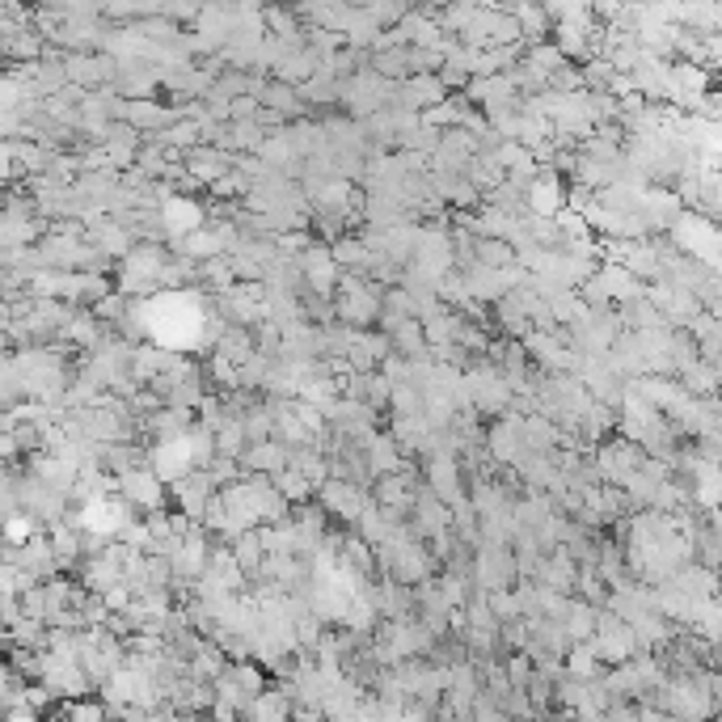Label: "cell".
I'll list each match as a JSON object with an SVG mask.
<instances>
[{"label":"cell","instance_id":"cell-3","mask_svg":"<svg viewBox=\"0 0 722 722\" xmlns=\"http://www.w3.org/2000/svg\"><path fill=\"white\" fill-rule=\"evenodd\" d=\"M676 237L689 245V250H697V254H706V258H714V228L706 224V220H697V216H689V220H680V228H676Z\"/></svg>","mask_w":722,"mask_h":722},{"label":"cell","instance_id":"cell-8","mask_svg":"<svg viewBox=\"0 0 722 722\" xmlns=\"http://www.w3.org/2000/svg\"><path fill=\"white\" fill-rule=\"evenodd\" d=\"M190 254H216V237L195 233V237H190Z\"/></svg>","mask_w":722,"mask_h":722},{"label":"cell","instance_id":"cell-6","mask_svg":"<svg viewBox=\"0 0 722 722\" xmlns=\"http://www.w3.org/2000/svg\"><path fill=\"white\" fill-rule=\"evenodd\" d=\"M558 186L554 182H541L537 190H532V207H537V216H554L558 212Z\"/></svg>","mask_w":722,"mask_h":722},{"label":"cell","instance_id":"cell-7","mask_svg":"<svg viewBox=\"0 0 722 722\" xmlns=\"http://www.w3.org/2000/svg\"><path fill=\"white\" fill-rule=\"evenodd\" d=\"M127 486H131V494H136V499H148V503H157V482L152 478H127Z\"/></svg>","mask_w":722,"mask_h":722},{"label":"cell","instance_id":"cell-5","mask_svg":"<svg viewBox=\"0 0 722 722\" xmlns=\"http://www.w3.org/2000/svg\"><path fill=\"white\" fill-rule=\"evenodd\" d=\"M85 528H93V532H114V528H123V507H114V503H89V511H85Z\"/></svg>","mask_w":722,"mask_h":722},{"label":"cell","instance_id":"cell-1","mask_svg":"<svg viewBox=\"0 0 722 722\" xmlns=\"http://www.w3.org/2000/svg\"><path fill=\"white\" fill-rule=\"evenodd\" d=\"M148 330L165 338L169 347L195 342V334L203 330V309L190 296H161L148 304Z\"/></svg>","mask_w":722,"mask_h":722},{"label":"cell","instance_id":"cell-2","mask_svg":"<svg viewBox=\"0 0 722 722\" xmlns=\"http://www.w3.org/2000/svg\"><path fill=\"white\" fill-rule=\"evenodd\" d=\"M203 440H186V435H178V440H169L161 452H157V473L161 478H169V482H182L186 478V469H190V461H195V448H199Z\"/></svg>","mask_w":722,"mask_h":722},{"label":"cell","instance_id":"cell-4","mask_svg":"<svg viewBox=\"0 0 722 722\" xmlns=\"http://www.w3.org/2000/svg\"><path fill=\"white\" fill-rule=\"evenodd\" d=\"M165 224L174 228V233H195V228L203 224L199 203H190V199H169V203H165Z\"/></svg>","mask_w":722,"mask_h":722},{"label":"cell","instance_id":"cell-9","mask_svg":"<svg viewBox=\"0 0 722 722\" xmlns=\"http://www.w3.org/2000/svg\"><path fill=\"white\" fill-rule=\"evenodd\" d=\"M5 532H9V537H13V541H22V537H26V532H30V524H26V520H13V524H9Z\"/></svg>","mask_w":722,"mask_h":722},{"label":"cell","instance_id":"cell-10","mask_svg":"<svg viewBox=\"0 0 722 722\" xmlns=\"http://www.w3.org/2000/svg\"><path fill=\"white\" fill-rule=\"evenodd\" d=\"M494 5H503V9H507V5H516V0H494Z\"/></svg>","mask_w":722,"mask_h":722}]
</instances>
